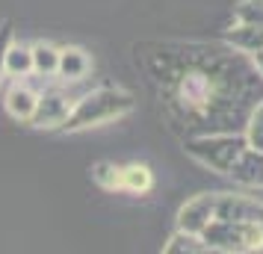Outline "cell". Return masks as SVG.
<instances>
[{
	"mask_svg": "<svg viewBox=\"0 0 263 254\" xmlns=\"http://www.w3.org/2000/svg\"><path fill=\"white\" fill-rule=\"evenodd\" d=\"M172 50L154 56L151 65L178 124L231 133L242 119H251L263 101V80H257L263 74L254 60L207 45H172Z\"/></svg>",
	"mask_w": 263,
	"mask_h": 254,
	"instance_id": "cell-1",
	"label": "cell"
},
{
	"mask_svg": "<svg viewBox=\"0 0 263 254\" xmlns=\"http://www.w3.org/2000/svg\"><path fill=\"white\" fill-rule=\"evenodd\" d=\"M133 109V97L119 92V89H98V92H89L86 97H80L77 104L68 112V121L62 127L68 130H80V127H95V124H104V121H112L130 112Z\"/></svg>",
	"mask_w": 263,
	"mask_h": 254,
	"instance_id": "cell-2",
	"label": "cell"
},
{
	"mask_svg": "<svg viewBox=\"0 0 263 254\" xmlns=\"http://www.w3.org/2000/svg\"><path fill=\"white\" fill-rule=\"evenodd\" d=\"M201 237L210 245V251H257L263 248V222L213 219Z\"/></svg>",
	"mask_w": 263,
	"mask_h": 254,
	"instance_id": "cell-3",
	"label": "cell"
},
{
	"mask_svg": "<svg viewBox=\"0 0 263 254\" xmlns=\"http://www.w3.org/2000/svg\"><path fill=\"white\" fill-rule=\"evenodd\" d=\"M249 148V139H242V136H234V133H207L201 136V139H192V142H186V151H190L195 160H201L204 166H210V169L222 171V174H228V171L234 169V163H237V157Z\"/></svg>",
	"mask_w": 263,
	"mask_h": 254,
	"instance_id": "cell-4",
	"label": "cell"
},
{
	"mask_svg": "<svg viewBox=\"0 0 263 254\" xmlns=\"http://www.w3.org/2000/svg\"><path fill=\"white\" fill-rule=\"evenodd\" d=\"M234 219V222H263V204L239 195H216V216Z\"/></svg>",
	"mask_w": 263,
	"mask_h": 254,
	"instance_id": "cell-5",
	"label": "cell"
},
{
	"mask_svg": "<svg viewBox=\"0 0 263 254\" xmlns=\"http://www.w3.org/2000/svg\"><path fill=\"white\" fill-rule=\"evenodd\" d=\"M216 216V195H201L178 213V228L192 230V233H204V228L213 222Z\"/></svg>",
	"mask_w": 263,
	"mask_h": 254,
	"instance_id": "cell-6",
	"label": "cell"
},
{
	"mask_svg": "<svg viewBox=\"0 0 263 254\" xmlns=\"http://www.w3.org/2000/svg\"><path fill=\"white\" fill-rule=\"evenodd\" d=\"M234 181L249 183V186H263V151L260 148H246L242 154L237 157L234 169L228 171Z\"/></svg>",
	"mask_w": 263,
	"mask_h": 254,
	"instance_id": "cell-7",
	"label": "cell"
},
{
	"mask_svg": "<svg viewBox=\"0 0 263 254\" xmlns=\"http://www.w3.org/2000/svg\"><path fill=\"white\" fill-rule=\"evenodd\" d=\"M68 101L57 92H50V95H42L39 97V107H36V115H33V124L36 127H57V124H65L68 121Z\"/></svg>",
	"mask_w": 263,
	"mask_h": 254,
	"instance_id": "cell-8",
	"label": "cell"
},
{
	"mask_svg": "<svg viewBox=\"0 0 263 254\" xmlns=\"http://www.w3.org/2000/svg\"><path fill=\"white\" fill-rule=\"evenodd\" d=\"M36 107H39V95L30 89V86H15L9 97H6V109H9V115L18 121H33L36 115Z\"/></svg>",
	"mask_w": 263,
	"mask_h": 254,
	"instance_id": "cell-9",
	"label": "cell"
},
{
	"mask_svg": "<svg viewBox=\"0 0 263 254\" xmlns=\"http://www.w3.org/2000/svg\"><path fill=\"white\" fill-rule=\"evenodd\" d=\"M228 42L237 50H242V53H257V50H263V27L239 21L234 27V33H228Z\"/></svg>",
	"mask_w": 263,
	"mask_h": 254,
	"instance_id": "cell-10",
	"label": "cell"
},
{
	"mask_svg": "<svg viewBox=\"0 0 263 254\" xmlns=\"http://www.w3.org/2000/svg\"><path fill=\"white\" fill-rule=\"evenodd\" d=\"M89 71V56L80 48H65L60 53V74L65 80H80Z\"/></svg>",
	"mask_w": 263,
	"mask_h": 254,
	"instance_id": "cell-11",
	"label": "cell"
},
{
	"mask_svg": "<svg viewBox=\"0 0 263 254\" xmlns=\"http://www.w3.org/2000/svg\"><path fill=\"white\" fill-rule=\"evenodd\" d=\"M168 254H178V251H190V254H201V251H210V245L204 242L201 233H192V230H178L166 245Z\"/></svg>",
	"mask_w": 263,
	"mask_h": 254,
	"instance_id": "cell-12",
	"label": "cell"
},
{
	"mask_svg": "<svg viewBox=\"0 0 263 254\" xmlns=\"http://www.w3.org/2000/svg\"><path fill=\"white\" fill-rule=\"evenodd\" d=\"M33 71L39 74H60V50L57 48H50V45H36L33 48Z\"/></svg>",
	"mask_w": 263,
	"mask_h": 254,
	"instance_id": "cell-13",
	"label": "cell"
},
{
	"mask_svg": "<svg viewBox=\"0 0 263 254\" xmlns=\"http://www.w3.org/2000/svg\"><path fill=\"white\" fill-rule=\"evenodd\" d=\"M121 189H127V192H145V189H151V171L145 169V166H127V169H121Z\"/></svg>",
	"mask_w": 263,
	"mask_h": 254,
	"instance_id": "cell-14",
	"label": "cell"
},
{
	"mask_svg": "<svg viewBox=\"0 0 263 254\" xmlns=\"http://www.w3.org/2000/svg\"><path fill=\"white\" fill-rule=\"evenodd\" d=\"M33 71V50L27 48H9L6 50V74L12 77H24Z\"/></svg>",
	"mask_w": 263,
	"mask_h": 254,
	"instance_id": "cell-15",
	"label": "cell"
},
{
	"mask_svg": "<svg viewBox=\"0 0 263 254\" xmlns=\"http://www.w3.org/2000/svg\"><path fill=\"white\" fill-rule=\"evenodd\" d=\"M234 15H237V21H242V24L263 27V0H242L237 9H234Z\"/></svg>",
	"mask_w": 263,
	"mask_h": 254,
	"instance_id": "cell-16",
	"label": "cell"
},
{
	"mask_svg": "<svg viewBox=\"0 0 263 254\" xmlns=\"http://www.w3.org/2000/svg\"><path fill=\"white\" fill-rule=\"evenodd\" d=\"M92 178H95V183L107 186V189H116V186H121V169L109 166V163H98L95 169H92Z\"/></svg>",
	"mask_w": 263,
	"mask_h": 254,
	"instance_id": "cell-17",
	"label": "cell"
},
{
	"mask_svg": "<svg viewBox=\"0 0 263 254\" xmlns=\"http://www.w3.org/2000/svg\"><path fill=\"white\" fill-rule=\"evenodd\" d=\"M249 145L263 151V101L254 107V112L249 119Z\"/></svg>",
	"mask_w": 263,
	"mask_h": 254,
	"instance_id": "cell-18",
	"label": "cell"
},
{
	"mask_svg": "<svg viewBox=\"0 0 263 254\" xmlns=\"http://www.w3.org/2000/svg\"><path fill=\"white\" fill-rule=\"evenodd\" d=\"M9 38H12V30L9 24L0 27V77L6 74V50H9Z\"/></svg>",
	"mask_w": 263,
	"mask_h": 254,
	"instance_id": "cell-19",
	"label": "cell"
},
{
	"mask_svg": "<svg viewBox=\"0 0 263 254\" xmlns=\"http://www.w3.org/2000/svg\"><path fill=\"white\" fill-rule=\"evenodd\" d=\"M254 56V65H257V71L263 74V50H257V53H251Z\"/></svg>",
	"mask_w": 263,
	"mask_h": 254,
	"instance_id": "cell-20",
	"label": "cell"
}]
</instances>
